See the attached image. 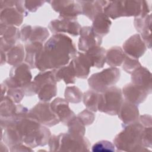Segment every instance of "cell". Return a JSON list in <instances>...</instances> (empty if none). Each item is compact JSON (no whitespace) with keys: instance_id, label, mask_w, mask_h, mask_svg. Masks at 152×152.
Instances as JSON below:
<instances>
[{"instance_id":"cell-32","label":"cell","mask_w":152,"mask_h":152,"mask_svg":"<svg viewBox=\"0 0 152 152\" xmlns=\"http://www.w3.org/2000/svg\"><path fill=\"white\" fill-rule=\"evenodd\" d=\"M68 132L75 135L84 136L86 132L85 125L81 119L78 116H74L66 124Z\"/></svg>"},{"instance_id":"cell-25","label":"cell","mask_w":152,"mask_h":152,"mask_svg":"<svg viewBox=\"0 0 152 152\" xmlns=\"http://www.w3.org/2000/svg\"><path fill=\"white\" fill-rule=\"evenodd\" d=\"M43 48V43L40 42H27L24 45L26 56L24 62L31 69L36 68L37 57Z\"/></svg>"},{"instance_id":"cell-31","label":"cell","mask_w":152,"mask_h":152,"mask_svg":"<svg viewBox=\"0 0 152 152\" xmlns=\"http://www.w3.org/2000/svg\"><path fill=\"white\" fill-rule=\"evenodd\" d=\"M49 32L45 27L39 26L32 27L31 34L28 42H40L43 43L49 37Z\"/></svg>"},{"instance_id":"cell-42","label":"cell","mask_w":152,"mask_h":152,"mask_svg":"<svg viewBox=\"0 0 152 152\" xmlns=\"http://www.w3.org/2000/svg\"><path fill=\"white\" fill-rule=\"evenodd\" d=\"M138 122L144 126H151V116L148 115H144L139 116Z\"/></svg>"},{"instance_id":"cell-35","label":"cell","mask_w":152,"mask_h":152,"mask_svg":"<svg viewBox=\"0 0 152 152\" xmlns=\"http://www.w3.org/2000/svg\"><path fill=\"white\" fill-rule=\"evenodd\" d=\"M115 146L113 143L107 140H101L96 142L91 147L93 152L99 151H115Z\"/></svg>"},{"instance_id":"cell-7","label":"cell","mask_w":152,"mask_h":152,"mask_svg":"<svg viewBox=\"0 0 152 152\" xmlns=\"http://www.w3.org/2000/svg\"><path fill=\"white\" fill-rule=\"evenodd\" d=\"M37 88V96L42 102H48L57 94L56 81L52 70L40 71L33 81Z\"/></svg>"},{"instance_id":"cell-1","label":"cell","mask_w":152,"mask_h":152,"mask_svg":"<svg viewBox=\"0 0 152 152\" xmlns=\"http://www.w3.org/2000/svg\"><path fill=\"white\" fill-rule=\"evenodd\" d=\"M77 52L69 36L61 33L54 34L45 43L39 53L36 68L40 71L61 68L68 64Z\"/></svg>"},{"instance_id":"cell-21","label":"cell","mask_w":152,"mask_h":152,"mask_svg":"<svg viewBox=\"0 0 152 152\" xmlns=\"http://www.w3.org/2000/svg\"><path fill=\"white\" fill-rule=\"evenodd\" d=\"M81 6L82 14L93 21L94 17L99 13L103 12L104 7L107 4L108 1H77Z\"/></svg>"},{"instance_id":"cell-14","label":"cell","mask_w":152,"mask_h":152,"mask_svg":"<svg viewBox=\"0 0 152 152\" xmlns=\"http://www.w3.org/2000/svg\"><path fill=\"white\" fill-rule=\"evenodd\" d=\"M20 39V30L15 26L1 23V50L7 52L16 45Z\"/></svg>"},{"instance_id":"cell-2","label":"cell","mask_w":152,"mask_h":152,"mask_svg":"<svg viewBox=\"0 0 152 152\" xmlns=\"http://www.w3.org/2000/svg\"><path fill=\"white\" fill-rule=\"evenodd\" d=\"M12 121L26 145L33 148L48 144L52 135L50 131L39 122L29 111L26 113L17 114Z\"/></svg>"},{"instance_id":"cell-26","label":"cell","mask_w":152,"mask_h":152,"mask_svg":"<svg viewBox=\"0 0 152 152\" xmlns=\"http://www.w3.org/2000/svg\"><path fill=\"white\" fill-rule=\"evenodd\" d=\"M52 72L56 82L63 80L66 84L75 83V75L71 62L68 65L52 69Z\"/></svg>"},{"instance_id":"cell-8","label":"cell","mask_w":152,"mask_h":152,"mask_svg":"<svg viewBox=\"0 0 152 152\" xmlns=\"http://www.w3.org/2000/svg\"><path fill=\"white\" fill-rule=\"evenodd\" d=\"M30 69L26 62L14 65L10 69L9 77L3 83L8 88H23L31 81Z\"/></svg>"},{"instance_id":"cell-13","label":"cell","mask_w":152,"mask_h":152,"mask_svg":"<svg viewBox=\"0 0 152 152\" xmlns=\"http://www.w3.org/2000/svg\"><path fill=\"white\" fill-rule=\"evenodd\" d=\"M122 50L128 56L138 59L147 50V46L142 40L140 34L131 36L123 44Z\"/></svg>"},{"instance_id":"cell-43","label":"cell","mask_w":152,"mask_h":152,"mask_svg":"<svg viewBox=\"0 0 152 152\" xmlns=\"http://www.w3.org/2000/svg\"><path fill=\"white\" fill-rule=\"evenodd\" d=\"M7 62L6 52L1 50V65H2Z\"/></svg>"},{"instance_id":"cell-20","label":"cell","mask_w":152,"mask_h":152,"mask_svg":"<svg viewBox=\"0 0 152 152\" xmlns=\"http://www.w3.org/2000/svg\"><path fill=\"white\" fill-rule=\"evenodd\" d=\"M131 83L144 88L150 94L151 93V74L143 66L136 69L131 74Z\"/></svg>"},{"instance_id":"cell-9","label":"cell","mask_w":152,"mask_h":152,"mask_svg":"<svg viewBox=\"0 0 152 152\" xmlns=\"http://www.w3.org/2000/svg\"><path fill=\"white\" fill-rule=\"evenodd\" d=\"M29 112L42 125L51 127L59 123L60 121L50 107V103L40 102L29 110Z\"/></svg>"},{"instance_id":"cell-10","label":"cell","mask_w":152,"mask_h":152,"mask_svg":"<svg viewBox=\"0 0 152 152\" xmlns=\"http://www.w3.org/2000/svg\"><path fill=\"white\" fill-rule=\"evenodd\" d=\"M48 28L53 34L68 33L71 36H77L79 35L81 27L77 21V19H69L59 17L49 23Z\"/></svg>"},{"instance_id":"cell-6","label":"cell","mask_w":152,"mask_h":152,"mask_svg":"<svg viewBox=\"0 0 152 152\" xmlns=\"http://www.w3.org/2000/svg\"><path fill=\"white\" fill-rule=\"evenodd\" d=\"M124 101L122 90L112 86L100 93L97 110L110 115H116Z\"/></svg>"},{"instance_id":"cell-41","label":"cell","mask_w":152,"mask_h":152,"mask_svg":"<svg viewBox=\"0 0 152 152\" xmlns=\"http://www.w3.org/2000/svg\"><path fill=\"white\" fill-rule=\"evenodd\" d=\"M10 151H33V150L30 147L26 145L24 143L17 144L10 147Z\"/></svg>"},{"instance_id":"cell-34","label":"cell","mask_w":152,"mask_h":152,"mask_svg":"<svg viewBox=\"0 0 152 152\" xmlns=\"http://www.w3.org/2000/svg\"><path fill=\"white\" fill-rule=\"evenodd\" d=\"M141 66L138 59H134L125 55V59L122 63L123 69L128 74H132L136 69Z\"/></svg>"},{"instance_id":"cell-17","label":"cell","mask_w":152,"mask_h":152,"mask_svg":"<svg viewBox=\"0 0 152 152\" xmlns=\"http://www.w3.org/2000/svg\"><path fill=\"white\" fill-rule=\"evenodd\" d=\"M117 115L122 121V126L138 121L140 116L137 105L126 100L123 101Z\"/></svg>"},{"instance_id":"cell-24","label":"cell","mask_w":152,"mask_h":152,"mask_svg":"<svg viewBox=\"0 0 152 152\" xmlns=\"http://www.w3.org/2000/svg\"><path fill=\"white\" fill-rule=\"evenodd\" d=\"M106 49L99 46L89 49L84 53L90 61L91 67L101 68L106 62Z\"/></svg>"},{"instance_id":"cell-4","label":"cell","mask_w":152,"mask_h":152,"mask_svg":"<svg viewBox=\"0 0 152 152\" xmlns=\"http://www.w3.org/2000/svg\"><path fill=\"white\" fill-rule=\"evenodd\" d=\"M48 145L50 151H86L90 150V142L84 136L68 132L51 135Z\"/></svg>"},{"instance_id":"cell-18","label":"cell","mask_w":152,"mask_h":152,"mask_svg":"<svg viewBox=\"0 0 152 152\" xmlns=\"http://www.w3.org/2000/svg\"><path fill=\"white\" fill-rule=\"evenodd\" d=\"M134 27L136 30L145 44L147 48H151V15L149 14L144 17H135L134 20Z\"/></svg>"},{"instance_id":"cell-5","label":"cell","mask_w":152,"mask_h":152,"mask_svg":"<svg viewBox=\"0 0 152 152\" xmlns=\"http://www.w3.org/2000/svg\"><path fill=\"white\" fill-rule=\"evenodd\" d=\"M121 76L120 69L116 67H109L100 72L92 74L88 79L90 88L102 93L119 81Z\"/></svg>"},{"instance_id":"cell-39","label":"cell","mask_w":152,"mask_h":152,"mask_svg":"<svg viewBox=\"0 0 152 152\" xmlns=\"http://www.w3.org/2000/svg\"><path fill=\"white\" fill-rule=\"evenodd\" d=\"M46 2V1H24V5L28 12H36L37 9L42 6Z\"/></svg>"},{"instance_id":"cell-16","label":"cell","mask_w":152,"mask_h":152,"mask_svg":"<svg viewBox=\"0 0 152 152\" xmlns=\"http://www.w3.org/2000/svg\"><path fill=\"white\" fill-rule=\"evenodd\" d=\"M50 107L53 112L59 118L60 122L66 125L75 115L74 112L69 108L68 102L65 99L57 97L50 103Z\"/></svg>"},{"instance_id":"cell-36","label":"cell","mask_w":152,"mask_h":152,"mask_svg":"<svg viewBox=\"0 0 152 152\" xmlns=\"http://www.w3.org/2000/svg\"><path fill=\"white\" fill-rule=\"evenodd\" d=\"M7 96L14 103H19L25 96L23 88H8Z\"/></svg>"},{"instance_id":"cell-33","label":"cell","mask_w":152,"mask_h":152,"mask_svg":"<svg viewBox=\"0 0 152 152\" xmlns=\"http://www.w3.org/2000/svg\"><path fill=\"white\" fill-rule=\"evenodd\" d=\"M65 99L72 103H78L83 100V93L76 86H68L64 92Z\"/></svg>"},{"instance_id":"cell-30","label":"cell","mask_w":152,"mask_h":152,"mask_svg":"<svg viewBox=\"0 0 152 152\" xmlns=\"http://www.w3.org/2000/svg\"><path fill=\"white\" fill-rule=\"evenodd\" d=\"M15 103L7 96L1 99V118H9L15 115L17 110V104Z\"/></svg>"},{"instance_id":"cell-38","label":"cell","mask_w":152,"mask_h":152,"mask_svg":"<svg viewBox=\"0 0 152 152\" xmlns=\"http://www.w3.org/2000/svg\"><path fill=\"white\" fill-rule=\"evenodd\" d=\"M77 116L81 119L85 126L91 125L95 119V115L87 109L79 113Z\"/></svg>"},{"instance_id":"cell-27","label":"cell","mask_w":152,"mask_h":152,"mask_svg":"<svg viewBox=\"0 0 152 152\" xmlns=\"http://www.w3.org/2000/svg\"><path fill=\"white\" fill-rule=\"evenodd\" d=\"M125 53L122 48L113 46L106 50V62L110 67H116L121 65L125 59Z\"/></svg>"},{"instance_id":"cell-11","label":"cell","mask_w":152,"mask_h":152,"mask_svg":"<svg viewBox=\"0 0 152 152\" xmlns=\"http://www.w3.org/2000/svg\"><path fill=\"white\" fill-rule=\"evenodd\" d=\"M48 2L50 3L53 10L59 14L60 17L77 19V17L82 14L81 6L77 1H51Z\"/></svg>"},{"instance_id":"cell-22","label":"cell","mask_w":152,"mask_h":152,"mask_svg":"<svg viewBox=\"0 0 152 152\" xmlns=\"http://www.w3.org/2000/svg\"><path fill=\"white\" fill-rule=\"evenodd\" d=\"M23 18L24 15L15 7L5 8L1 10V23L7 26H20L23 23Z\"/></svg>"},{"instance_id":"cell-29","label":"cell","mask_w":152,"mask_h":152,"mask_svg":"<svg viewBox=\"0 0 152 152\" xmlns=\"http://www.w3.org/2000/svg\"><path fill=\"white\" fill-rule=\"evenodd\" d=\"M100 93L93 90H88L83 93V102L86 108L94 112L97 110L98 103L99 101Z\"/></svg>"},{"instance_id":"cell-3","label":"cell","mask_w":152,"mask_h":152,"mask_svg":"<svg viewBox=\"0 0 152 152\" xmlns=\"http://www.w3.org/2000/svg\"><path fill=\"white\" fill-rule=\"evenodd\" d=\"M122 127L123 130L118 134L113 140V144L118 151L131 152L150 151L141 144V137L144 127L138 121L123 125Z\"/></svg>"},{"instance_id":"cell-12","label":"cell","mask_w":152,"mask_h":152,"mask_svg":"<svg viewBox=\"0 0 152 152\" xmlns=\"http://www.w3.org/2000/svg\"><path fill=\"white\" fill-rule=\"evenodd\" d=\"M78 48L80 51L86 52L89 49L99 46L102 42V37L96 34L91 26H84L80 30Z\"/></svg>"},{"instance_id":"cell-28","label":"cell","mask_w":152,"mask_h":152,"mask_svg":"<svg viewBox=\"0 0 152 152\" xmlns=\"http://www.w3.org/2000/svg\"><path fill=\"white\" fill-rule=\"evenodd\" d=\"M25 49L21 43H17L6 52L7 62L12 66L23 62L25 57Z\"/></svg>"},{"instance_id":"cell-37","label":"cell","mask_w":152,"mask_h":152,"mask_svg":"<svg viewBox=\"0 0 152 152\" xmlns=\"http://www.w3.org/2000/svg\"><path fill=\"white\" fill-rule=\"evenodd\" d=\"M142 145L145 148H151V126L144 127L141 137Z\"/></svg>"},{"instance_id":"cell-19","label":"cell","mask_w":152,"mask_h":152,"mask_svg":"<svg viewBox=\"0 0 152 152\" xmlns=\"http://www.w3.org/2000/svg\"><path fill=\"white\" fill-rule=\"evenodd\" d=\"M70 62L72 64L75 77L81 79L87 78L91 65L84 52H78L75 56Z\"/></svg>"},{"instance_id":"cell-40","label":"cell","mask_w":152,"mask_h":152,"mask_svg":"<svg viewBox=\"0 0 152 152\" xmlns=\"http://www.w3.org/2000/svg\"><path fill=\"white\" fill-rule=\"evenodd\" d=\"M32 26L28 24H24L20 30V39L24 42H28L31 34Z\"/></svg>"},{"instance_id":"cell-15","label":"cell","mask_w":152,"mask_h":152,"mask_svg":"<svg viewBox=\"0 0 152 152\" xmlns=\"http://www.w3.org/2000/svg\"><path fill=\"white\" fill-rule=\"evenodd\" d=\"M122 92L125 100L136 105L142 103L150 94L144 88L132 83L126 84L123 87Z\"/></svg>"},{"instance_id":"cell-23","label":"cell","mask_w":152,"mask_h":152,"mask_svg":"<svg viewBox=\"0 0 152 152\" xmlns=\"http://www.w3.org/2000/svg\"><path fill=\"white\" fill-rule=\"evenodd\" d=\"M92 21V29L100 36L103 37L109 33L112 21L103 12L97 14Z\"/></svg>"}]
</instances>
